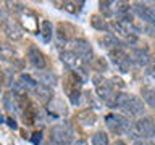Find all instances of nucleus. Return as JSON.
<instances>
[{"mask_svg": "<svg viewBox=\"0 0 155 145\" xmlns=\"http://www.w3.org/2000/svg\"><path fill=\"white\" fill-rule=\"evenodd\" d=\"M5 5H8L10 10H15V11H24V5L23 3H18V2H7Z\"/></svg>", "mask_w": 155, "mask_h": 145, "instance_id": "obj_29", "label": "nucleus"}, {"mask_svg": "<svg viewBox=\"0 0 155 145\" xmlns=\"http://www.w3.org/2000/svg\"><path fill=\"white\" fill-rule=\"evenodd\" d=\"M74 74H76V77H79L81 82H87V81H89V72H87L82 66L76 68V69H74Z\"/></svg>", "mask_w": 155, "mask_h": 145, "instance_id": "obj_26", "label": "nucleus"}, {"mask_svg": "<svg viewBox=\"0 0 155 145\" xmlns=\"http://www.w3.org/2000/svg\"><path fill=\"white\" fill-rule=\"evenodd\" d=\"M140 97L145 105H149L152 110H155V90L149 89V87H142L140 89Z\"/></svg>", "mask_w": 155, "mask_h": 145, "instance_id": "obj_20", "label": "nucleus"}, {"mask_svg": "<svg viewBox=\"0 0 155 145\" xmlns=\"http://www.w3.org/2000/svg\"><path fill=\"white\" fill-rule=\"evenodd\" d=\"M100 13L104 18H113L115 16V2H100Z\"/></svg>", "mask_w": 155, "mask_h": 145, "instance_id": "obj_23", "label": "nucleus"}, {"mask_svg": "<svg viewBox=\"0 0 155 145\" xmlns=\"http://www.w3.org/2000/svg\"><path fill=\"white\" fill-rule=\"evenodd\" d=\"M50 140L55 145H73V130L68 124H57L50 130Z\"/></svg>", "mask_w": 155, "mask_h": 145, "instance_id": "obj_4", "label": "nucleus"}, {"mask_svg": "<svg viewBox=\"0 0 155 145\" xmlns=\"http://www.w3.org/2000/svg\"><path fill=\"white\" fill-rule=\"evenodd\" d=\"M71 48H73V52L81 58L82 63H91L94 60L92 47L86 39H74V40H71Z\"/></svg>", "mask_w": 155, "mask_h": 145, "instance_id": "obj_7", "label": "nucleus"}, {"mask_svg": "<svg viewBox=\"0 0 155 145\" xmlns=\"http://www.w3.org/2000/svg\"><path fill=\"white\" fill-rule=\"evenodd\" d=\"M133 8L137 11L139 18L144 19L145 23L152 24V26H155V10L152 7H147L145 3H140V2H136L133 5Z\"/></svg>", "mask_w": 155, "mask_h": 145, "instance_id": "obj_10", "label": "nucleus"}, {"mask_svg": "<svg viewBox=\"0 0 155 145\" xmlns=\"http://www.w3.org/2000/svg\"><path fill=\"white\" fill-rule=\"evenodd\" d=\"M0 45H2V44H0Z\"/></svg>", "mask_w": 155, "mask_h": 145, "instance_id": "obj_39", "label": "nucleus"}, {"mask_svg": "<svg viewBox=\"0 0 155 145\" xmlns=\"http://www.w3.org/2000/svg\"><path fill=\"white\" fill-rule=\"evenodd\" d=\"M107 121V126H108V129L111 130V132H115V134H129V130H131V121L126 118V116L123 114H115V113H111L108 114L105 118Z\"/></svg>", "mask_w": 155, "mask_h": 145, "instance_id": "obj_3", "label": "nucleus"}, {"mask_svg": "<svg viewBox=\"0 0 155 145\" xmlns=\"http://www.w3.org/2000/svg\"><path fill=\"white\" fill-rule=\"evenodd\" d=\"M5 123V118H3V114H2V111H0V124Z\"/></svg>", "mask_w": 155, "mask_h": 145, "instance_id": "obj_36", "label": "nucleus"}, {"mask_svg": "<svg viewBox=\"0 0 155 145\" xmlns=\"http://www.w3.org/2000/svg\"><path fill=\"white\" fill-rule=\"evenodd\" d=\"M19 82L24 85V89H26V92L29 90V92H34L37 89V85H39V82H37V79H34L32 76H29V74H19Z\"/></svg>", "mask_w": 155, "mask_h": 145, "instance_id": "obj_21", "label": "nucleus"}, {"mask_svg": "<svg viewBox=\"0 0 155 145\" xmlns=\"http://www.w3.org/2000/svg\"><path fill=\"white\" fill-rule=\"evenodd\" d=\"M91 26L94 27V29H97V31H100V32H105V34L110 32L108 23L105 21L104 16H99V14H94V16H91Z\"/></svg>", "mask_w": 155, "mask_h": 145, "instance_id": "obj_17", "label": "nucleus"}, {"mask_svg": "<svg viewBox=\"0 0 155 145\" xmlns=\"http://www.w3.org/2000/svg\"><path fill=\"white\" fill-rule=\"evenodd\" d=\"M28 60L29 63L36 68L39 71H44L47 68V60H45V55L39 50L36 45H31L28 48Z\"/></svg>", "mask_w": 155, "mask_h": 145, "instance_id": "obj_9", "label": "nucleus"}, {"mask_svg": "<svg viewBox=\"0 0 155 145\" xmlns=\"http://www.w3.org/2000/svg\"><path fill=\"white\" fill-rule=\"evenodd\" d=\"M131 58L134 60V63L137 66H144V68L150 66V63H152V56H150L147 48H134Z\"/></svg>", "mask_w": 155, "mask_h": 145, "instance_id": "obj_12", "label": "nucleus"}, {"mask_svg": "<svg viewBox=\"0 0 155 145\" xmlns=\"http://www.w3.org/2000/svg\"><path fill=\"white\" fill-rule=\"evenodd\" d=\"M60 58H61V63H63V65L68 66V68H70V69H73V71L82 65L81 58L78 56L73 50H65V52H61V53H60Z\"/></svg>", "mask_w": 155, "mask_h": 145, "instance_id": "obj_13", "label": "nucleus"}, {"mask_svg": "<svg viewBox=\"0 0 155 145\" xmlns=\"http://www.w3.org/2000/svg\"><path fill=\"white\" fill-rule=\"evenodd\" d=\"M2 27H3V32L5 36H7L10 40H21L23 39V27L21 24H19L16 19L7 16V14H3L2 16Z\"/></svg>", "mask_w": 155, "mask_h": 145, "instance_id": "obj_6", "label": "nucleus"}, {"mask_svg": "<svg viewBox=\"0 0 155 145\" xmlns=\"http://www.w3.org/2000/svg\"><path fill=\"white\" fill-rule=\"evenodd\" d=\"M142 79H144L145 85H147L149 89L150 87H155V65H150V66L145 68Z\"/></svg>", "mask_w": 155, "mask_h": 145, "instance_id": "obj_22", "label": "nucleus"}, {"mask_svg": "<svg viewBox=\"0 0 155 145\" xmlns=\"http://www.w3.org/2000/svg\"><path fill=\"white\" fill-rule=\"evenodd\" d=\"M99 44H100V47H104L107 48V50H115V48H120V40H118V37L113 36L111 32L108 34H104L102 37H99Z\"/></svg>", "mask_w": 155, "mask_h": 145, "instance_id": "obj_15", "label": "nucleus"}, {"mask_svg": "<svg viewBox=\"0 0 155 145\" xmlns=\"http://www.w3.org/2000/svg\"><path fill=\"white\" fill-rule=\"evenodd\" d=\"M152 8H153V10H155V3H153V7H152Z\"/></svg>", "mask_w": 155, "mask_h": 145, "instance_id": "obj_38", "label": "nucleus"}, {"mask_svg": "<svg viewBox=\"0 0 155 145\" xmlns=\"http://www.w3.org/2000/svg\"><path fill=\"white\" fill-rule=\"evenodd\" d=\"M13 55H15V50L10 45H0V58L10 60V58H13Z\"/></svg>", "mask_w": 155, "mask_h": 145, "instance_id": "obj_25", "label": "nucleus"}, {"mask_svg": "<svg viewBox=\"0 0 155 145\" xmlns=\"http://www.w3.org/2000/svg\"><path fill=\"white\" fill-rule=\"evenodd\" d=\"M37 82H41V85L44 87L53 89L58 82V77L52 71H37Z\"/></svg>", "mask_w": 155, "mask_h": 145, "instance_id": "obj_14", "label": "nucleus"}, {"mask_svg": "<svg viewBox=\"0 0 155 145\" xmlns=\"http://www.w3.org/2000/svg\"><path fill=\"white\" fill-rule=\"evenodd\" d=\"M111 145H126V142H124V140H120V139H118V140H115Z\"/></svg>", "mask_w": 155, "mask_h": 145, "instance_id": "obj_35", "label": "nucleus"}, {"mask_svg": "<svg viewBox=\"0 0 155 145\" xmlns=\"http://www.w3.org/2000/svg\"><path fill=\"white\" fill-rule=\"evenodd\" d=\"M110 61L113 63V66L120 72H123V74H124V72H129L133 58H131L124 50H121V48H115V50L110 52Z\"/></svg>", "mask_w": 155, "mask_h": 145, "instance_id": "obj_5", "label": "nucleus"}, {"mask_svg": "<svg viewBox=\"0 0 155 145\" xmlns=\"http://www.w3.org/2000/svg\"><path fill=\"white\" fill-rule=\"evenodd\" d=\"M3 94V87H2V84H0V95Z\"/></svg>", "mask_w": 155, "mask_h": 145, "instance_id": "obj_37", "label": "nucleus"}, {"mask_svg": "<svg viewBox=\"0 0 155 145\" xmlns=\"http://www.w3.org/2000/svg\"><path fill=\"white\" fill-rule=\"evenodd\" d=\"M34 94L37 95V100L42 102V103H48V102L53 98V90L48 89V87H44L41 84L37 85V89L34 90Z\"/></svg>", "mask_w": 155, "mask_h": 145, "instance_id": "obj_18", "label": "nucleus"}, {"mask_svg": "<svg viewBox=\"0 0 155 145\" xmlns=\"http://www.w3.org/2000/svg\"><path fill=\"white\" fill-rule=\"evenodd\" d=\"M7 123H8V126H10L12 129H18V124H16V121H15L13 118H8Z\"/></svg>", "mask_w": 155, "mask_h": 145, "instance_id": "obj_32", "label": "nucleus"}, {"mask_svg": "<svg viewBox=\"0 0 155 145\" xmlns=\"http://www.w3.org/2000/svg\"><path fill=\"white\" fill-rule=\"evenodd\" d=\"M70 100H71V103L74 106H78V105H79V102H81V92L79 90H73L70 94Z\"/></svg>", "mask_w": 155, "mask_h": 145, "instance_id": "obj_28", "label": "nucleus"}, {"mask_svg": "<svg viewBox=\"0 0 155 145\" xmlns=\"http://www.w3.org/2000/svg\"><path fill=\"white\" fill-rule=\"evenodd\" d=\"M153 127H155L153 119L149 118V116H142V118H139L137 121H134V123L131 124L129 135H131V137H133L134 140L145 139L150 132H152Z\"/></svg>", "mask_w": 155, "mask_h": 145, "instance_id": "obj_1", "label": "nucleus"}, {"mask_svg": "<svg viewBox=\"0 0 155 145\" xmlns=\"http://www.w3.org/2000/svg\"><path fill=\"white\" fill-rule=\"evenodd\" d=\"M92 145H110V140H108V134L104 132V130H99L92 135Z\"/></svg>", "mask_w": 155, "mask_h": 145, "instance_id": "obj_24", "label": "nucleus"}, {"mask_svg": "<svg viewBox=\"0 0 155 145\" xmlns=\"http://www.w3.org/2000/svg\"><path fill=\"white\" fill-rule=\"evenodd\" d=\"M73 145H89V143H87V140L79 139V140H74V142H73Z\"/></svg>", "mask_w": 155, "mask_h": 145, "instance_id": "obj_33", "label": "nucleus"}, {"mask_svg": "<svg viewBox=\"0 0 155 145\" xmlns=\"http://www.w3.org/2000/svg\"><path fill=\"white\" fill-rule=\"evenodd\" d=\"M92 81H94V84H95V94H97V97H99L100 100H104L105 103H108V102L113 98V95H115L111 81H107L102 74H95L94 77H92Z\"/></svg>", "mask_w": 155, "mask_h": 145, "instance_id": "obj_2", "label": "nucleus"}, {"mask_svg": "<svg viewBox=\"0 0 155 145\" xmlns=\"http://www.w3.org/2000/svg\"><path fill=\"white\" fill-rule=\"evenodd\" d=\"M32 142L36 143V145H41V142H42V134H41V132H36V134H34Z\"/></svg>", "mask_w": 155, "mask_h": 145, "instance_id": "obj_31", "label": "nucleus"}, {"mask_svg": "<svg viewBox=\"0 0 155 145\" xmlns=\"http://www.w3.org/2000/svg\"><path fill=\"white\" fill-rule=\"evenodd\" d=\"M3 108L8 111V113L12 114H16L19 113V110H21V106H19V102H18V95L13 94L12 90L7 92V94L3 95Z\"/></svg>", "mask_w": 155, "mask_h": 145, "instance_id": "obj_11", "label": "nucleus"}, {"mask_svg": "<svg viewBox=\"0 0 155 145\" xmlns=\"http://www.w3.org/2000/svg\"><path fill=\"white\" fill-rule=\"evenodd\" d=\"M145 139H147V140H145V142H147V145H155V127L152 129V132H150Z\"/></svg>", "mask_w": 155, "mask_h": 145, "instance_id": "obj_30", "label": "nucleus"}, {"mask_svg": "<svg viewBox=\"0 0 155 145\" xmlns=\"http://www.w3.org/2000/svg\"><path fill=\"white\" fill-rule=\"evenodd\" d=\"M55 42H57V47H63V45H66V42H68L66 34L63 32V31H57V32H55Z\"/></svg>", "mask_w": 155, "mask_h": 145, "instance_id": "obj_27", "label": "nucleus"}, {"mask_svg": "<svg viewBox=\"0 0 155 145\" xmlns=\"http://www.w3.org/2000/svg\"><path fill=\"white\" fill-rule=\"evenodd\" d=\"M128 98H129L128 94H124V92H116V94L113 95V98H111L107 105L111 106V108H121L123 110L126 102H128Z\"/></svg>", "mask_w": 155, "mask_h": 145, "instance_id": "obj_19", "label": "nucleus"}, {"mask_svg": "<svg viewBox=\"0 0 155 145\" xmlns=\"http://www.w3.org/2000/svg\"><path fill=\"white\" fill-rule=\"evenodd\" d=\"M133 145H147V142H145L144 139H139V140H134Z\"/></svg>", "mask_w": 155, "mask_h": 145, "instance_id": "obj_34", "label": "nucleus"}, {"mask_svg": "<svg viewBox=\"0 0 155 145\" xmlns=\"http://www.w3.org/2000/svg\"><path fill=\"white\" fill-rule=\"evenodd\" d=\"M41 37H42V42L44 44H48L52 42V39L55 37V32H53V24L50 21H47V19H44L41 23Z\"/></svg>", "mask_w": 155, "mask_h": 145, "instance_id": "obj_16", "label": "nucleus"}, {"mask_svg": "<svg viewBox=\"0 0 155 145\" xmlns=\"http://www.w3.org/2000/svg\"><path fill=\"white\" fill-rule=\"evenodd\" d=\"M123 111L126 114L133 116V118H140V116L145 113V103L142 102V98H139V97L129 95V98H128V102H126Z\"/></svg>", "mask_w": 155, "mask_h": 145, "instance_id": "obj_8", "label": "nucleus"}]
</instances>
